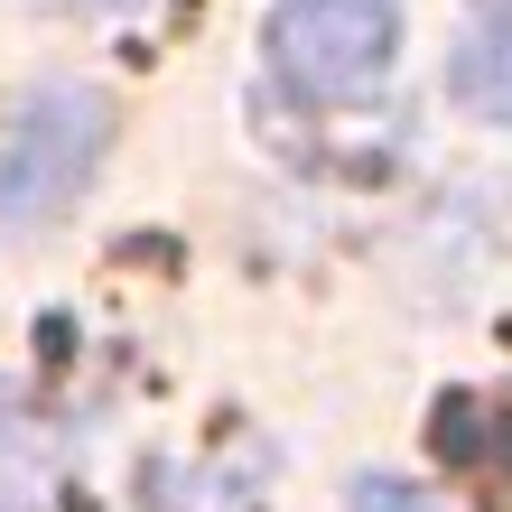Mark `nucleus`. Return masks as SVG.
Returning a JSON list of instances; mask_svg holds the SVG:
<instances>
[{
	"instance_id": "1",
	"label": "nucleus",
	"mask_w": 512,
	"mask_h": 512,
	"mask_svg": "<svg viewBox=\"0 0 512 512\" xmlns=\"http://www.w3.org/2000/svg\"><path fill=\"white\" fill-rule=\"evenodd\" d=\"M391 56H401V0H280L270 10V66L308 103L382 94Z\"/></svg>"
},
{
	"instance_id": "2",
	"label": "nucleus",
	"mask_w": 512,
	"mask_h": 512,
	"mask_svg": "<svg viewBox=\"0 0 512 512\" xmlns=\"http://www.w3.org/2000/svg\"><path fill=\"white\" fill-rule=\"evenodd\" d=\"M103 94H38L0 140V233L10 224H38L56 196H75V177L103 159Z\"/></svg>"
},
{
	"instance_id": "3",
	"label": "nucleus",
	"mask_w": 512,
	"mask_h": 512,
	"mask_svg": "<svg viewBox=\"0 0 512 512\" xmlns=\"http://www.w3.org/2000/svg\"><path fill=\"white\" fill-rule=\"evenodd\" d=\"M447 103L512 131V0H466L457 56H447Z\"/></svg>"
},
{
	"instance_id": "4",
	"label": "nucleus",
	"mask_w": 512,
	"mask_h": 512,
	"mask_svg": "<svg viewBox=\"0 0 512 512\" xmlns=\"http://www.w3.org/2000/svg\"><path fill=\"white\" fill-rule=\"evenodd\" d=\"M345 512H429V494H410L401 475H364V485H354V503Z\"/></svg>"
}]
</instances>
